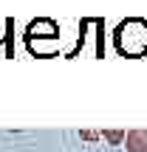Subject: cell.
<instances>
[{
    "instance_id": "1",
    "label": "cell",
    "mask_w": 147,
    "mask_h": 152,
    "mask_svg": "<svg viewBox=\"0 0 147 152\" xmlns=\"http://www.w3.org/2000/svg\"><path fill=\"white\" fill-rule=\"evenodd\" d=\"M113 42H116V51L125 56H139L147 54V20H139V17H130L125 20L113 34Z\"/></svg>"
},
{
    "instance_id": "2",
    "label": "cell",
    "mask_w": 147,
    "mask_h": 152,
    "mask_svg": "<svg viewBox=\"0 0 147 152\" xmlns=\"http://www.w3.org/2000/svg\"><path fill=\"white\" fill-rule=\"evenodd\" d=\"M57 34H60V28H57L54 20H37L28 26V34H26V42L34 45V39H57Z\"/></svg>"
},
{
    "instance_id": "3",
    "label": "cell",
    "mask_w": 147,
    "mask_h": 152,
    "mask_svg": "<svg viewBox=\"0 0 147 152\" xmlns=\"http://www.w3.org/2000/svg\"><path fill=\"white\" fill-rule=\"evenodd\" d=\"M125 144H127V149H130V152H147V130H133V132H127Z\"/></svg>"
},
{
    "instance_id": "4",
    "label": "cell",
    "mask_w": 147,
    "mask_h": 152,
    "mask_svg": "<svg viewBox=\"0 0 147 152\" xmlns=\"http://www.w3.org/2000/svg\"><path fill=\"white\" fill-rule=\"evenodd\" d=\"M105 138L116 144V141H122V132H119V130H110V132H105Z\"/></svg>"
}]
</instances>
